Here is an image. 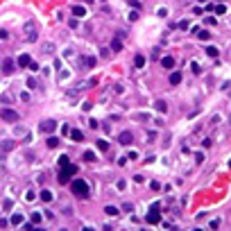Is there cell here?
Instances as JSON below:
<instances>
[{"instance_id":"6da1fadb","label":"cell","mask_w":231,"mask_h":231,"mask_svg":"<svg viewBox=\"0 0 231 231\" xmlns=\"http://www.w3.org/2000/svg\"><path fill=\"white\" fill-rule=\"evenodd\" d=\"M77 175V165H73V163H68V165H64V168H59V177H57V181L61 186H66V184H70V177H75Z\"/></svg>"},{"instance_id":"7a4b0ae2","label":"cell","mask_w":231,"mask_h":231,"mask_svg":"<svg viewBox=\"0 0 231 231\" xmlns=\"http://www.w3.org/2000/svg\"><path fill=\"white\" fill-rule=\"evenodd\" d=\"M70 188H73V193H75L77 197H82V200H86V197H88V184L84 179L70 181Z\"/></svg>"},{"instance_id":"3957f363","label":"cell","mask_w":231,"mask_h":231,"mask_svg":"<svg viewBox=\"0 0 231 231\" xmlns=\"http://www.w3.org/2000/svg\"><path fill=\"white\" fill-rule=\"evenodd\" d=\"M161 204L159 202H154L152 206H150V211H147V215H145V222H150V224H159L161 222Z\"/></svg>"},{"instance_id":"277c9868","label":"cell","mask_w":231,"mask_h":231,"mask_svg":"<svg viewBox=\"0 0 231 231\" xmlns=\"http://www.w3.org/2000/svg\"><path fill=\"white\" fill-rule=\"evenodd\" d=\"M0 118L5 120V123H18V120H21V116H18V111H14V109H2Z\"/></svg>"},{"instance_id":"5b68a950","label":"cell","mask_w":231,"mask_h":231,"mask_svg":"<svg viewBox=\"0 0 231 231\" xmlns=\"http://www.w3.org/2000/svg\"><path fill=\"white\" fill-rule=\"evenodd\" d=\"M39 129H41V134H52L57 129V123L55 120H43V123L39 125Z\"/></svg>"},{"instance_id":"8992f818","label":"cell","mask_w":231,"mask_h":231,"mask_svg":"<svg viewBox=\"0 0 231 231\" xmlns=\"http://www.w3.org/2000/svg\"><path fill=\"white\" fill-rule=\"evenodd\" d=\"M25 30H27V41H30V43H34V41H36V30H34V23H27V25H25Z\"/></svg>"},{"instance_id":"52a82bcc","label":"cell","mask_w":231,"mask_h":231,"mask_svg":"<svg viewBox=\"0 0 231 231\" xmlns=\"http://www.w3.org/2000/svg\"><path fill=\"white\" fill-rule=\"evenodd\" d=\"M132 141H134L132 132H123V134H120V136H118V143H120V145H129V143H132Z\"/></svg>"},{"instance_id":"ba28073f","label":"cell","mask_w":231,"mask_h":231,"mask_svg":"<svg viewBox=\"0 0 231 231\" xmlns=\"http://www.w3.org/2000/svg\"><path fill=\"white\" fill-rule=\"evenodd\" d=\"M16 68H14V61H11V59H5V61H2V73H7V75H9V73H14Z\"/></svg>"},{"instance_id":"9c48e42d","label":"cell","mask_w":231,"mask_h":231,"mask_svg":"<svg viewBox=\"0 0 231 231\" xmlns=\"http://www.w3.org/2000/svg\"><path fill=\"white\" fill-rule=\"evenodd\" d=\"M73 16H75V18H84V16H86V9L79 7V5H75L73 7Z\"/></svg>"},{"instance_id":"30bf717a","label":"cell","mask_w":231,"mask_h":231,"mask_svg":"<svg viewBox=\"0 0 231 231\" xmlns=\"http://www.w3.org/2000/svg\"><path fill=\"white\" fill-rule=\"evenodd\" d=\"M32 64V59H30V55H21L18 57V66L21 68H25V66H30Z\"/></svg>"},{"instance_id":"8fae6325","label":"cell","mask_w":231,"mask_h":231,"mask_svg":"<svg viewBox=\"0 0 231 231\" xmlns=\"http://www.w3.org/2000/svg\"><path fill=\"white\" fill-rule=\"evenodd\" d=\"M154 107H156V111H159V113H165V111H168L165 100H156V102H154Z\"/></svg>"},{"instance_id":"7c38bea8","label":"cell","mask_w":231,"mask_h":231,"mask_svg":"<svg viewBox=\"0 0 231 231\" xmlns=\"http://www.w3.org/2000/svg\"><path fill=\"white\" fill-rule=\"evenodd\" d=\"M41 220H43V218H41V213H39V211H32V213H30V222H34V224H41Z\"/></svg>"},{"instance_id":"4fadbf2b","label":"cell","mask_w":231,"mask_h":231,"mask_svg":"<svg viewBox=\"0 0 231 231\" xmlns=\"http://www.w3.org/2000/svg\"><path fill=\"white\" fill-rule=\"evenodd\" d=\"M109 50L120 52V50H123V41H120V39H113V41H111V48H109Z\"/></svg>"},{"instance_id":"5bb4252c","label":"cell","mask_w":231,"mask_h":231,"mask_svg":"<svg viewBox=\"0 0 231 231\" xmlns=\"http://www.w3.org/2000/svg\"><path fill=\"white\" fill-rule=\"evenodd\" d=\"M14 141H2V143H0V150H2V152H9V150H14Z\"/></svg>"},{"instance_id":"9a60e30c","label":"cell","mask_w":231,"mask_h":231,"mask_svg":"<svg viewBox=\"0 0 231 231\" xmlns=\"http://www.w3.org/2000/svg\"><path fill=\"white\" fill-rule=\"evenodd\" d=\"M161 66L163 68H172L175 66V59H172V57H163V59H161Z\"/></svg>"},{"instance_id":"2e32d148","label":"cell","mask_w":231,"mask_h":231,"mask_svg":"<svg viewBox=\"0 0 231 231\" xmlns=\"http://www.w3.org/2000/svg\"><path fill=\"white\" fill-rule=\"evenodd\" d=\"M70 138H73V141H77V143H79V141H84V134L79 132V129H73V132H70Z\"/></svg>"},{"instance_id":"e0dca14e","label":"cell","mask_w":231,"mask_h":231,"mask_svg":"<svg viewBox=\"0 0 231 231\" xmlns=\"http://www.w3.org/2000/svg\"><path fill=\"white\" fill-rule=\"evenodd\" d=\"M179 82H181V73L175 70L172 75H170V84H179Z\"/></svg>"},{"instance_id":"ac0fdd59","label":"cell","mask_w":231,"mask_h":231,"mask_svg":"<svg viewBox=\"0 0 231 231\" xmlns=\"http://www.w3.org/2000/svg\"><path fill=\"white\" fill-rule=\"evenodd\" d=\"M48 147H50V150L59 147V138H57V136H50V138H48Z\"/></svg>"},{"instance_id":"d6986e66","label":"cell","mask_w":231,"mask_h":231,"mask_svg":"<svg viewBox=\"0 0 231 231\" xmlns=\"http://www.w3.org/2000/svg\"><path fill=\"white\" fill-rule=\"evenodd\" d=\"M84 161H88V163H93V161H98V156L88 150V152H84Z\"/></svg>"},{"instance_id":"ffe728a7","label":"cell","mask_w":231,"mask_h":231,"mask_svg":"<svg viewBox=\"0 0 231 231\" xmlns=\"http://www.w3.org/2000/svg\"><path fill=\"white\" fill-rule=\"evenodd\" d=\"M134 64H136V68H143V66H145V57H143V55H136Z\"/></svg>"},{"instance_id":"44dd1931","label":"cell","mask_w":231,"mask_h":231,"mask_svg":"<svg viewBox=\"0 0 231 231\" xmlns=\"http://www.w3.org/2000/svg\"><path fill=\"white\" fill-rule=\"evenodd\" d=\"M52 197H55V195H52L50 190H41V200L43 202H52Z\"/></svg>"},{"instance_id":"7402d4cb","label":"cell","mask_w":231,"mask_h":231,"mask_svg":"<svg viewBox=\"0 0 231 231\" xmlns=\"http://www.w3.org/2000/svg\"><path fill=\"white\" fill-rule=\"evenodd\" d=\"M197 36H200V39H202V41H209V39H211V32H206V30H197Z\"/></svg>"},{"instance_id":"603a6c76","label":"cell","mask_w":231,"mask_h":231,"mask_svg":"<svg viewBox=\"0 0 231 231\" xmlns=\"http://www.w3.org/2000/svg\"><path fill=\"white\" fill-rule=\"evenodd\" d=\"M104 213H107V215H118L120 211L116 209V206H107V209H104Z\"/></svg>"},{"instance_id":"cb8c5ba5","label":"cell","mask_w":231,"mask_h":231,"mask_svg":"<svg viewBox=\"0 0 231 231\" xmlns=\"http://www.w3.org/2000/svg\"><path fill=\"white\" fill-rule=\"evenodd\" d=\"M11 224H23V215H21V213L11 215Z\"/></svg>"},{"instance_id":"d4e9b609","label":"cell","mask_w":231,"mask_h":231,"mask_svg":"<svg viewBox=\"0 0 231 231\" xmlns=\"http://www.w3.org/2000/svg\"><path fill=\"white\" fill-rule=\"evenodd\" d=\"M206 55H209V57H218V48L215 46H209V48H206Z\"/></svg>"},{"instance_id":"484cf974","label":"cell","mask_w":231,"mask_h":231,"mask_svg":"<svg viewBox=\"0 0 231 231\" xmlns=\"http://www.w3.org/2000/svg\"><path fill=\"white\" fill-rule=\"evenodd\" d=\"M95 61H98L95 57H86V59H84V64H86L88 68H93V66H95Z\"/></svg>"},{"instance_id":"4316f807","label":"cell","mask_w":231,"mask_h":231,"mask_svg":"<svg viewBox=\"0 0 231 231\" xmlns=\"http://www.w3.org/2000/svg\"><path fill=\"white\" fill-rule=\"evenodd\" d=\"M68 163H70L68 156H66V154H61V156H59V168H64V165H68Z\"/></svg>"},{"instance_id":"83f0119b","label":"cell","mask_w":231,"mask_h":231,"mask_svg":"<svg viewBox=\"0 0 231 231\" xmlns=\"http://www.w3.org/2000/svg\"><path fill=\"white\" fill-rule=\"evenodd\" d=\"M43 52L52 55V52H55V43H46V46H43Z\"/></svg>"},{"instance_id":"f1b7e54d","label":"cell","mask_w":231,"mask_h":231,"mask_svg":"<svg viewBox=\"0 0 231 231\" xmlns=\"http://www.w3.org/2000/svg\"><path fill=\"white\" fill-rule=\"evenodd\" d=\"M98 150L107 152V150H109V143H107V141H98Z\"/></svg>"},{"instance_id":"f546056e","label":"cell","mask_w":231,"mask_h":231,"mask_svg":"<svg viewBox=\"0 0 231 231\" xmlns=\"http://www.w3.org/2000/svg\"><path fill=\"white\" fill-rule=\"evenodd\" d=\"M190 70L195 73V75H200V73H202V68H200V64H195V61H193V64H190Z\"/></svg>"},{"instance_id":"4dcf8cb0","label":"cell","mask_w":231,"mask_h":231,"mask_svg":"<svg viewBox=\"0 0 231 231\" xmlns=\"http://www.w3.org/2000/svg\"><path fill=\"white\" fill-rule=\"evenodd\" d=\"M134 118H136V120H150V116H147V113H136Z\"/></svg>"},{"instance_id":"1f68e13d","label":"cell","mask_w":231,"mask_h":231,"mask_svg":"<svg viewBox=\"0 0 231 231\" xmlns=\"http://www.w3.org/2000/svg\"><path fill=\"white\" fill-rule=\"evenodd\" d=\"M11 204H14L11 200H5V202H2V209H5V211H9V209H11Z\"/></svg>"},{"instance_id":"d6a6232c","label":"cell","mask_w":231,"mask_h":231,"mask_svg":"<svg viewBox=\"0 0 231 231\" xmlns=\"http://www.w3.org/2000/svg\"><path fill=\"white\" fill-rule=\"evenodd\" d=\"M27 86H30V88H36V79H34V77H30V79H27Z\"/></svg>"},{"instance_id":"836d02e7","label":"cell","mask_w":231,"mask_h":231,"mask_svg":"<svg viewBox=\"0 0 231 231\" xmlns=\"http://www.w3.org/2000/svg\"><path fill=\"white\" fill-rule=\"evenodd\" d=\"M213 11H215V14H224L227 9H224V7H222V5H215V9H213Z\"/></svg>"},{"instance_id":"e575fe53","label":"cell","mask_w":231,"mask_h":231,"mask_svg":"<svg viewBox=\"0 0 231 231\" xmlns=\"http://www.w3.org/2000/svg\"><path fill=\"white\" fill-rule=\"evenodd\" d=\"M21 100H23V102H30V93L23 91V93H21Z\"/></svg>"},{"instance_id":"d590c367","label":"cell","mask_w":231,"mask_h":231,"mask_svg":"<svg viewBox=\"0 0 231 231\" xmlns=\"http://www.w3.org/2000/svg\"><path fill=\"white\" fill-rule=\"evenodd\" d=\"M150 188H152V190H159L161 184H159V181H152V184H150Z\"/></svg>"},{"instance_id":"8d00e7d4","label":"cell","mask_w":231,"mask_h":231,"mask_svg":"<svg viewBox=\"0 0 231 231\" xmlns=\"http://www.w3.org/2000/svg\"><path fill=\"white\" fill-rule=\"evenodd\" d=\"M34 197H36L34 193H32V190H27V195H25V200H27V202H32V200H34Z\"/></svg>"},{"instance_id":"74e56055","label":"cell","mask_w":231,"mask_h":231,"mask_svg":"<svg viewBox=\"0 0 231 231\" xmlns=\"http://www.w3.org/2000/svg\"><path fill=\"white\" fill-rule=\"evenodd\" d=\"M177 27H179V30H188V21H181Z\"/></svg>"},{"instance_id":"f35d334b","label":"cell","mask_w":231,"mask_h":231,"mask_svg":"<svg viewBox=\"0 0 231 231\" xmlns=\"http://www.w3.org/2000/svg\"><path fill=\"white\" fill-rule=\"evenodd\" d=\"M88 127H91V129H98V120H88Z\"/></svg>"},{"instance_id":"ab89813d","label":"cell","mask_w":231,"mask_h":231,"mask_svg":"<svg viewBox=\"0 0 231 231\" xmlns=\"http://www.w3.org/2000/svg\"><path fill=\"white\" fill-rule=\"evenodd\" d=\"M0 39H9V32H7V30H0Z\"/></svg>"},{"instance_id":"60d3db41","label":"cell","mask_w":231,"mask_h":231,"mask_svg":"<svg viewBox=\"0 0 231 231\" xmlns=\"http://www.w3.org/2000/svg\"><path fill=\"white\" fill-rule=\"evenodd\" d=\"M30 70H34V73H36V70H41V68H39V64L32 61V64H30Z\"/></svg>"},{"instance_id":"b9f144b4","label":"cell","mask_w":231,"mask_h":231,"mask_svg":"<svg viewBox=\"0 0 231 231\" xmlns=\"http://www.w3.org/2000/svg\"><path fill=\"white\" fill-rule=\"evenodd\" d=\"M102 2H104V0H102Z\"/></svg>"}]
</instances>
